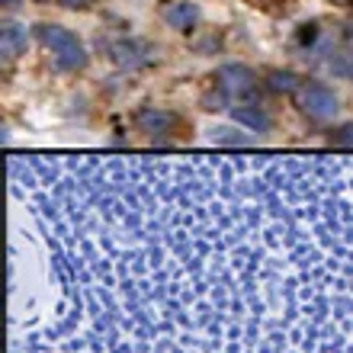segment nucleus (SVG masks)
Masks as SVG:
<instances>
[{
    "mask_svg": "<svg viewBox=\"0 0 353 353\" xmlns=\"http://www.w3.org/2000/svg\"><path fill=\"white\" fill-rule=\"evenodd\" d=\"M39 42L55 55V65L65 68V71H81L87 65V52L84 46L77 42V36L65 26H55V23H39L36 26Z\"/></svg>",
    "mask_w": 353,
    "mask_h": 353,
    "instance_id": "1",
    "label": "nucleus"
},
{
    "mask_svg": "<svg viewBox=\"0 0 353 353\" xmlns=\"http://www.w3.org/2000/svg\"><path fill=\"white\" fill-rule=\"evenodd\" d=\"M135 125L139 132H145V139H151L154 145H164V141H176L183 139L186 122L170 110H161V106H145V110L135 112Z\"/></svg>",
    "mask_w": 353,
    "mask_h": 353,
    "instance_id": "2",
    "label": "nucleus"
},
{
    "mask_svg": "<svg viewBox=\"0 0 353 353\" xmlns=\"http://www.w3.org/2000/svg\"><path fill=\"white\" fill-rule=\"evenodd\" d=\"M299 106H302V112L305 116H312V119H334L337 110H341V100H337V93L331 90L327 84H302V90H299Z\"/></svg>",
    "mask_w": 353,
    "mask_h": 353,
    "instance_id": "3",
    "label": "nucleus"
},
{
    "mask_svg": "<svg viewBox=\"0 0 353 353\" xmlns=\"http://www.w3.org/2000/svg\"><path fill=\"white\" fill-rule=\"evenodd\" d=\"M215 84H219V90L228 100H244V97H251L257 90V74L244 65H225V68H219Z\"/></svg>",
    "mask_w": 353,
    "mask_h": 353,
    "instance_id": "4",
    "label": "nucleus"
},
{
    "mask_svg": "<svg viewBox=\"0 0 353 353\" xmlns=\"http://www.w3.org/2000/svg\"><path fill=\"white\" fill-rule=\"evenodd\" d=\"M112 61L122 68H141V65H151V61H154V52H151V46H145V42L122 39V42L112 46Z\"/></svg>",
    "mask_w": 353,
    "mask_h": 353,
    "instance_id": "5",
    "label": "nucleus"
},
{
    "mask_svg": "<svg viewBox=\"0 0 353 353\" xmlns=\"http://www.w3.org/2000/svg\"><path fill=\"white\" fill-rule=\"evenodd\" d=\"M29 46V29L23 26V23H3V29H0V55H3V61H17L23 52H26Z\"/></svg>",
    "mask_w": 353,
    "mask_h": 353,
    "instance_id": "6",
    "label": "nucleus"
},
{
    "mask_svg": "<svg viewBox=\"0 0 353 353\" xmlns=\"http://www.w3.org/2000/svg\"><path fill=\"white\" fill-rule=\"evenodd\" d=\"M161 17H164V23H168L170 29L193 32L196 23H199V7H196V3H174V0H168V3L161 7Z\"/></svg>",
    "mask_w": 353,
    "mask_h": 353,
    "instance_id": "7",
    "label": "nucleus"
},
{
    "mask_svg": "<svg viewBox=\"0 0 353 353\" xmlns=\"http://www.w3.org/2000/svg\"><path fill=\"white\" fill-rule=\"evenodd\" d=\"M232 116H234L238 122H244L248 129H254V132H270V129H273V119H270V112L261 110V106H234Z\"/></svg>",
    "mask_w": 353,
    "mask_h": 353,
    "instance_id": "8",
    "label": "nucleus"
},
{
    "mask_svg": "<svg viewBox=\"0 0 353 353\" xmlns=\"http://www.w3.org/2000/svg\"><path fill=\"white\" fill-rule=\"evenodd\" d=\"M267 87L273 93H296V90H302V77L292 74V71H270Z\"/></svg>",
    "mask_w": 353,
    "mask_h": 353,
    "instance_id": "9",
    "label": "nucleus"
},
{
    "mask_svg": "<svg viewBox=\"0 0 353 353\" xmlns=\"http://www.w3.org/2000/svg\"><path fill=\"white\" fill-rule=\"evenodd\" d=\"M331 141H334L337 148H353V122H344L341 129L331 132Z\"/></svg>",
    "mask_w": 353,
    "mask_h": 353,
    "instance_id": "10",
    "label": "nucleus"
},
{
    "mask_svg": "<svg viewBox=\"0 0 353 353\" xmlns=\"http://www.w3.org/2000/svg\"><path fill=\"white\" fill-rule=\"evenodd\" d=\"M331 68H334V74L350 77L353 81V52H347V55H341L337 61H331Z\"/></svg>",
    "mask_w": 353,
    "mask_h": 353,
    "instance_id": "11",
    "label": "nucleus"
},
{
    "mask_svg": "<svg viewBox=\"0 0 353 353\" xmlns=\"http://www.w3.org/2000/svg\"><path fill=\"white\" fill-rule=\"evenodd\" d=\"M61 7H68V10H87V7H93V0H58Z\"/></svg>",
    "mask_w": 353,
    "mask_h": 353,
    "instance_id": "12",
    "label": "nucleus"
},
{
    "mask_svg": "<svg viewBox=\"0 0 353 353\" xmlns=\"http://www.w3.org/2000/svg\"><path fill=\"white\" fill-rule=\"evenodd\" d=\"M334 7H353V0H331Z\"/></svg>",
    "mask_w": 353,
    "mask_h": 353,
    "instance_id": "13",
    "label": "nucleus"
},
{
    "mask_svg": "<svg viewBox=\"0 0 353 353\" xmlns=\"http://www.w3.org/2000/svg\"><path fill=\"white\" fill-rule=\"evenodd\" d=\"M251 3H261V7H270V3H276V0H251Z\"/></svg>",
    "mask_w": 353,
    "mask_h": 353,
    "instance_id": "14",
    "label": "nucleus"
},
{
    "mask_svg": "<svg viewBox=\"0 0 353 353\" xmlns=\"http://www.w3.org/2000/svg\"><path fill=\"white\" fill-rule=\"evenodd\" d=\"M0 3H3V7H17L19 0H0Z\"/></svg>",
    "mask_w": 353,
    "mask_h": 353,
    "instance_id": "15",
    "label": "nucleus"
}]
</instances>
